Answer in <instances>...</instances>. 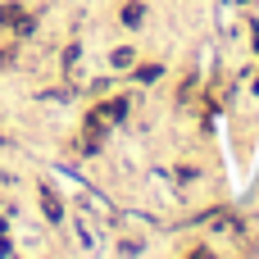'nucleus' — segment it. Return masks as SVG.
Here are the masks:
<instances>
[{
    "instance_id": "1",
    "label": "nucleus",
    "mask_w": 259,
    "mask_h": 259,
    "mask_svg": "<svg viewBox=\"0 0 259 259\" xmlns=\"http://www.w3.org/2000/svg\"><path fill=\"white\" fill-rule=\"evenodd\" d=\"M123 114H127V105H123V100H109V105H100V109H96V114L87 118V127H91V137L100 132V123H118Z\"/></svg>"
},
{
    "instance_id": "2",
    "label": "nucleus",
    "mask_w": 259,
    "mask_h": 259,
    "mask_svg": "<svg viewBox=\"0 0 259 259\" xmlns=\"http://www.w3.org/2000/svg\"><path fill=\"white\" fill-rule=\"evenodd\" d=\"M0 18H5V23H9V27H18V32H27V27H32V23H27V14H23V9H0Z\"/></svg>"
},
{
    "instance_id": "3",
    "label": "nucleus",
    "mask_w": 259,
    "mask_h": 259,
    "mask_svg": "<svg viewBox=\"0 0 259 259\" xmlns=\"http://www.w3.org/2000/svg\"><path fill=\"white\" fill-rule=\"evenodd\" d=\"M123 23L137 27V23H141V5H127V9H123Z\"/></svg>"
},
{
    "instance_id": "4",
    "label": "nucleus",
    "mask_w": 259,
    "mask_h": 259,
    "mask_svg": "<svg viewBox=\"0 0 259 259\" xmlns=\"http://www.w3.org/2000/svg\"><path fill=\"white\" fill-rule=\"evenodd\" d=\"M137 77H141V82H155V77H159V68H155V64H146V68H137Z\"/></svg>"
}]
</instances>
